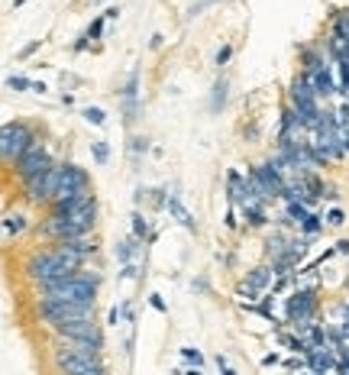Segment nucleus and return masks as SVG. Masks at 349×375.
<instances>
[{"mask_svg": "<svg viewBox=\"0 0 349 375\" xmlns=\"http://www.w3.org/2000/svg\"><path fill=\"white\" fill-rule=\"evenodd\" d=\"M323 224H327V226H343V224H346V214H343V207H333V210H327Z\"/></svg>", "mask_w": 349, "mask_h": 375, "instance_id": "5701e85b", "label": "nucleus"}, {"mask_svg": "<svg viewBox=\"0 0 349 375\" xmlns=\"http://www.w3.org/2000/svg\"><path fill=\"white\" fill-rule=\"evenodd\" d=\"M107 320H110V327H117V324H120V308H110V314H107Z\"/></svg>", "mask_w": 349, "mask_h": 375, "instance_id": "c756f323", "label": "nucleus"}, {"mask_svg": "<svg viewBox=\"0 0 349 375\" xmlns=\"http://www.w3.org/2000/svg\"><path fill=\"white\" fill-rule=\"evenodd\" d=\"M17 165V178L26 185V181L39 178V175H46L56 162H52V156L46 152V146H42V140H36L33 146H29L23 156H19V162H13Z\"/></svg>", "mask_w": 349, "mask_h": 375, "instance_id": "423d86ee", "label": "nucleus"}, {"mask_svg": "<svg viewBox=\"0 0 349 375\" xmlns=\"http://www.w3.org/2000/svg\"><path fill=\"white\" fill-rule=\"evenodd\" d=\"M23 230H26V217L23 214H7L3 217V233L7 236H19Z\"/></svg>", "mask_w": 349, "mask_h": 375, "instance_id": "dca6fc26", "label": "nucleus"}, {"mask_svg": "<svg viewBox=\"0 0 349 375\" xmlns=\"http://www.w3.org/2000/svg\"><path fill=\"white\" fill-rule=\"evenodd\" d=\"M139 243L142 240H136V236H126V240H120V243H117V259H120L123 265L126 262H133V259H136V256H139Z\"/></svg>", "mask_w": 349, "mask_h": 375, "instance_id": "f8f14e48", "label": "nucleus"}, {"mask_svg": "<svg viewBox=\"0 0 349 375\" xmlns=\"http://www.w3.org/2000/svg\"><path fill=\"white\" fill-rule=\"evenodd\" d=\"M85 375H107V369H104V366H97V369H91V372H85Z\"/></svg>", "mask_w": 349, "mask_h": 375, "instance_id": "e433bc0d", "label": "nucleus"}, {"mask_svg": "<svg viewBox=\"0 0 349 375\" xmlns=\"http://www.w3.org/2000/svg\"><path fill=\"white\" fill-rule=\"evenodd\" d=\"M284 320H288L291 327L307 324V320H317V291L314 288L294 291L291 298L284 301Z\"/></svg>", "mask_w": 349, "mask_h": 375, "instance_id": "0eeeda50", "label": "nucleus"}, {"mask_svg": "<svg viewBox=\"0 0 349 375\" xmlns=\"http://www.w3.org/2000/svg\"><path fill=\"white\" fill-rule=\"evenodd\" d=\"M169 210H171V217H175V220H178V224L185 226V230H194V217L188 214V207L181 204V197H178V194H171V197H169Z\"/></svg>", "mask_w": 349, "mask_h": 375, "instance_id": "ddd939ff", "label": "nucleus"}, {"mask_svg": "<svg viewBox=\"0 0 349 375\" xmlns=\"http://www.w3.org/2000/svg\"><path fill=\"white\" fill-rule=\"evenodd\" d=\"M36 317L49 327L65 324V320H85L94 317V304H62V301H39L36 304Z\"/></svg>", "mask_w": 349, "mask_h": 375, "instance_id": "39448f33", "label": "nucleus"}, {"mask_svg": "<svg viewBox=\"0 0 349 375\" xmlns=\"http://www.w3.org/2000/svg\"><path fill=\"white\" fill-rule=\"evenodd\" d=\"M227 91H230V81L227 78H217V85H214V101H210V110L214 113L223 110V103H227Z\"/></svg>", "mask_w": 349, "mask_h": 375, "instance_id": "4468645a", "label": "nucleus"}, {"mask_svg": "<svg viewBox=\"0 0 349 375\" xmlns=\"http://www.w3.org/2000/svg\"><path fill=\"white\" fill-rule=\"evenodd\" d=\"M78 269H85L81 259L75 256L62 253L56 246H49V249H36V253L26 256V262H23V272L33 285H49V281H58V278H68V275H75Z\"/></svg>", "mask_w": 349, "mask_h": 375, "instance_id": "f03ea898", "label": "nucleus"}, {"mask_svg": "<svg viewBox=\"0 0 349 375\" xmlns=\"http://www.w3.org/2000/svg\"><path fill=\"white\" fill-rule=\"evenodd\" d=\"M230 58H233V46H220L217 49V65H230Z\"/></svg>", "mask_w": 349, "mask_h": 375, "instance_id": "393cba45", "label": "nucleus"}, {"mask_svg": "<svg viewBox=\"0 0 349 375\" xmlns=\"http://www.w3.org/2000/svg\"><path fill=\"white\" fill-rule=\"evenodd\" d=\"M343 146H346V156H349V126H343Z\"/></svg>", "mask_w": 349, "mask_h": 375, "instance_id": "2f4dec72", "label": "nucleus"}, {"mask_svg": "<svg viewBox=\"0 0 349 375\" xmlns=\"http://www.w3.org/2000/svg\"><path fill=\"white\" fill-rule=\"evenodd\" d=\"M278 343H282V347H288L291 353H298V356H304V353H307L304 340L298 337V333H288V330H282V333H278Z\"/></svg>", "mask_w": 349, "mask_h": 375, "instance_id": "2eb2a0df", "label": "nucleus"}, {"mask_svg": "<svg viewBox=\"0 0 349 375\" xmlns=\"http://www.w3.org/2000/svg\"><path fill=\"white\" fill-rule=\"evenodd\" d=\"M340 314H343V324H349V301H346V304H343V310H340Z\"/></svg>", "mask_w": 349, "mask_h": 375, "instance_id": "f704fd0d", "label": "nucleus"}, {"mask_svg": "<svg viewBox=\"0 0 349 375\" xmlns=\"http://www.w3.org/2000/svg\"><path fill=\"white\" fill-rule=\"evenodd\" d=\"M97 288H101V275L87 272V269H78V272L68 275V278L39 285L36 298L39 301H62V304H94Z\"/></svg>", "mask_w": 349, "mask_h": 375, "instance_id": "f257e3e1", "label": "nucleus"}, {"mask_svg": "<svg viewBox=\"0 0 349 375\" xmlns=\"http://www.w3.org/2000/svg\"><path fill=\"white\" fill-rule=\"evenodd\" d=\"M133 236H136V240H142V243H152V233L146 230V217H142L139 210L133 214Z\"/></svg>", "mask_w": 349, "mask_h": 375, "instance_id": "a211bd4d", "label": "nucleus"}, {"mask_svg": "<svg viewBox=\"0 0 349 375\" xmlns=\"http://www.w3.org/2000/svg\"><path fill=\"white\" fill-rule=\"evenodd\" d=\"M181 359H185V362H191V366H201V369H204V353H201V349H194V347H185V349H181Z\"/></svg>", "mask_w": 349, "mask_h": 375, "instance_id": "aec40b11", "label": "nucleus"}, {"mask_svg": "<svg viewBox=\"0 0 349 375\" xmlns=\"http://www.w3.org/2000/svg\"><path fill=\"white\" fill-rule=\"evenodd\" d=\"M101 353H104L101 343H87V340H58L56 349H52V359H56V369L62 375H85V372H91V369L104 366V362H101Z\"/></svg>", "mask_w": 349, "mask_h": 375, "instance_id": "7ed1b4c3", "label": "nucleus"}, {"mask_svg": "<svg viewBox=\"0 0 349 375\" xmlns=\"http://www.w3.org/2000/svg\"><path fill=\"white\" fill-rule=\"evenodd\" d=\"M58 181H62V165H52V169L46 172V175H39V178L26 181V201L29 204H52L58 194Z\"/></svg>", "mask_w": 349, "mask_h": 375, "instance_id": "6e6552de", "label": "nucleus"}, {"mask_svg": "<svg viewBox=\"0 0 349 375\" xmlns=\"http://www.w3.org/2000/svg\"><path fill=\"white\" fill-rule=\"evenodd\" d=\"M152 308H155V310H165V304H162L159 294H152Z\"/></svg>", "mask_w": 349, "mask_h": 375, "instance_id": "7c9ffc66", "label": "nucleus"}, {"mask_svg": "<svg viewBox=\"0 0 349 375\" xmlns=\"http://www.w3.org/2000/svg\"><path fill=\"white\" fill-rule=\"evenodd\" d=\"M323 197H327V201H337V197H340V194H337V185H327V188H323Z\"/></svg>", "mask_w": 349, "mask_h": 375, "instance_id": "c85d7f7f", "label": "nucleus"}, {"mask_svg": "<svg viewBox=\"0 0 349 375\" xmlns=\"http://www.w3.org/2000/svg\"><path fill=\"white\" fill-rule=\"evenodd\" d=\"M39 46H42V39H33L29 46H23V49H19V56H17V58H29V56H33V52H36Z\"/></svg>", "mask_w": 349, "mask_h": 375, "instance_id": "a878e982", "label": "nucleus"}, {"mask_svg": "<svg viewBox=\"0 0 349 375\" xmlns=\"http://www.w3.org/2000/svg\"><path fill=\"white\" fill-rule=\"evenodd\" d=\"M217 366H220V375H236V369L230 366L227 356H217Z\"/></svg>", "mask_w": 349, "mask_h": 375, "instance_id": "bb28decb", "label": "nucleus"}, {"mask_svg": "<svg viewBox=\"0 0 349 375\" xmlns=\"http://www.w3.org/2000/svg\"><path fill=\"white\" fill-rule=\"evenodd\" d=\"M91 156H94L97 165H107V162H110V146H107V140H97L94 146H91Z\"/></svg>", "mask_w": 349, "mask_h": 375, "instance_id": "6ab92c4d", "label": "nucleus"}, {"mask_svg": "<svg viewBox=\"0 0 349 375\" xmlns=\"http://www.w3.org/2000/svg\"><path fill=\"white\" fill-rule=\"evenodd\" d=\"M87 191H91V175L81 165H75V162L62 165V181H58L56 197H75V194H87Z\"/></svg>", "mask_w": 349, "mask_h": 375, "instance_id": "9d476101", "label": "nucleus"}, {"mask_svg": "<svg viewBox=\"0 0 349 375\" xmlns=\"http://www.w3.org/2000/svg\"><path fill=\"white\" fill-rule=\"evenodd\" d=\"M23 3H26V0H13V7H23Z\"/></svg>", "mask_w": 349, "mask_h": 375, "instance_id": "4c0bfd02", "label": "nucleus"}, {"mask_svg": "<svg viewBox=\"0 0 349 375\" xmlns=\"http://www.w3.org/2000/svg\"><path fill=\"white\" fill-rule=\"evenodd\" d=\"M104 19H107V17H97L94 23L87 26V33H85V36H87V39H101V33H104Z\"/></svg>", "mask_w": 349, "mask_h": 375, "instance_id": "b1692460", "label": "nucleus"}, {"mask_svg": "<svg viewBox=\"0 0 349 375\" xmlns=\"http://www.w3.org/2000/svg\"><path fill=\"white\" fill-rule=\"evenodd\" d=\"M120 275H123V278H136V275H139V265H136V262H126Z\"/></svg>", "mask_w": 349, "mask_h": 375, "instance_id": "cd10ccee", "label": "nucleus"}, {"mask_svg": "<svg viewBox=\"0 0 349 375\" xmlns=\"http://www.w3.org/2000/svg\"><path fill=\"white\" fill-rule=\"evenodd\" d=\"M243 214H246V224H249V226H265V224H269V217H265V204L243 207Z\"/></svg>", "mask_w": 349, "mask_h": 375, "instance_id": "f3484780", "label": "nucleus"}, {"mask_svg": "<svg viewBox=\"0 0 349 375\" xmlns=\"http://www.w3.org/2000/svg\"><path fill=\"white\" fill-rule=\"evenodd\" d=\"M7 88H10V91H33V81L23 78V75H10L7 78Z\"/></svg>", "mask_w": 349, "mask_h": 375, "instance_id": "412c9836", "label": "nucleus"}, {"mask_svg": "<svg viewBox=\"0 0 349 375\" xmlns=\"http://www.w3.org/2000/svg\"><path fill=\"white\" fill-rule=\"evenodd\" d=\"M36 140L39 136L29 130L26 123H3V126H0V159L19 162V156H23Z\"/></svg>", "mask_w": 349, "mask_h": 375, "instance_id": "20e7f679", "label": "nucleus"}, {"mask_svg": "<svg viewBox=\"0 0 349 375\" xmlns=\"http://www.w3.org/2000/svg\"><path fill=\"white\" fill-rule=\"evenodd\" d=\"M337 249H340V253H349V240H340V243H337Z\"/></svg>", "mask_w": 349, "mask_h": 375, "instance_id": "72a5a7b5", "label": "nucleus"}, {"mask_svg": "<svg viewBox=\"0 0 349 375\" xmlns=\"http://www.w3.org/2000/svg\"><path fill=\"white\" fill-rule=\"evenodd\" d=\"M272 281H275V272H272V265H255L253 272L246 275L239 285H236V291L243 294V298H262L265 291L272 288Z\"/></svg>", "mask_w": 349, "mask_h": 375, "instance_id": "9b49d317", "label": "nucleus"}, {"mask_svg": "<svg viewBox=\"0 0 349 375\" xmlns=\"http://www.w3.org/2000/svg\"><path fill=\"white\" fill-rule=\"evenodd\" d=\"M185 375H204V369H201V366H191V369H188V372H185Z\"/></svg>", "mask_w": 349, "mask_h": 375, "instance_id": "c9c22d12", "label": "nucleus"}, {"mask_svg": "<svg viewBox=\"0 0 349 375\" xmlns=\"http://www.w3.org/2000/svg\"><path fill=\"white\" fill-rule=\"evenodd\" d=\"M104 17H107V19H117V17H120V7H110V10L104 13Z\"/></svg>", "mask_w": 349, "mask_h": 375, "instance_id": "473e14b6", "label": "nucleus"}, {"mask_svg": "<svg viewBox=\"0 0 349 375\" xmlns=\"http://www.w3.org/2000/svg\"><path fill=\"white\" fill-rule=\"evenodd\" d=\"M58 333V340H87V343H101L104 347V330L94 317L85 320H65V324H56L52 327Z\"/></svg>", "mask_w": 349, "mask_h": 375, "instance_id": "1a4fd4ad", "label": "nucleus"}, {"mask_svg": "<svg viewBox=\"0 0 349 375\" xmlns=\"http://www.w3.org/2000/svg\"><path fill=\"white\" fill-rule=\"evenodd\" d=\"M85 120L94 123V126H104V123H107V113L101 110V107H85Z\"/></svg>", "mask_w": 349, "mask_h": 375, "instance_id": "4be33fe9", "label": "nucleus"}]
</instances>
